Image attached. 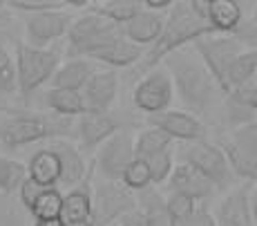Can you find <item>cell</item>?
<instances>
[{"label":"cell","mask_w":257,"mask_h":226,"mask_svg":"<svg viewBox=\"0 0 257 226\" xmlns=\"http://www.w3.org/2000/svg\"><path fill=\"white\" fill-rule=\"evenodd\" d=\"M137 206L146 213L150 226H177V222L170 217L166 208V199H161V195L152 188H146L141 193V197L137 199Z\"/></svg>","instance_id":"obj_28"},{"label":"cell","mask_w":257,"mask_h":226,"mask_svg":"<svg viewBox=\"0 0 257 226\" xmlns=\"http://www.w3.org/2000/svg\"><path fill=\"white\" fill-rule=\"evenodd\" d=\"M241 23V5L235 0H208V25L212 32H233Z\"/></svg>","instance_id":"obj_24"},{"label":"cell","mask_w":257,"mask_h":226,"mask_svg":"<svg viewBox=\"0 0 257 226\" xmlns=\"http://www.w3.org/2000/svg\"><path fill=\"white\" fill-rule=\"evenodd\" d=\"M141 5H143V9H148V12H155V14H159V12H164V9H172V0H141Z\"/></svg>","instance_id":"obj_44"},{"label":"cell","mask_w":257,"mask_h":226,"mask_svg":"<svg viewBox=\"0 0 257 226\" xmlns=\"http://www.w3.org/2000/svg\"><path fill=\"white\" fill-rule=\"evenodd\" d=\"M184 161L190 164L192 168H197L206 179L210 181L215 188H226L233 179V170L228 166V159L221 152V148L217 144H210V141H192L188 144L184 150Z\"/></svg>","instance_id":"obj_7"},{"label":"cell","mask_w":257,"mask_h":226,"mask_svg":"<svg viewBox=\"0 0 257 226\" xmlns=\"http://www.w3.org/2000/svg\"><path fill=\"white\" fill-rule=\"evenodd\" d=\"M170 188H172V193L188 195V197H192L195 201L206 199L215 193V186H212L197 168H192L190 164H186V161H181L179 166H175V170H172V175H170Z\"/></svg>","instance_id":"obj_18"},{"label":"cell","mask_w":257,"mask_h":226,"mask_svg":"<svg viewBox=\"0 0 257 226\" xmlns=\"http://www.w3.org/2000/svg\"><path fill=\"white\" fill-rule=\"evenodd\" d=\"M230 141H233L241 152H246V155H250V157H257V119L250 121V124L235 128Z\"/></svg>","instance_id":"obj_35"},{"label":"cell","mask_w":257,"mask_h":226,"mask_svg":"<svg viewBox=\"0 0 257 226\" xmlns=\"http://www.w3.org/2000/svg\"><path fill=\"white\" fill-rule=\"evenodd\" d=\"M27 177V166L23 161L0 157V195L3 197H12L14 193H18Z\"/></svg>","instance_id":"obj_27"},{"label":"cell","mask_w":257,"mask_h":226,"mask_svg":"<svg viewBox=\"0 0 257 226\" xmlns=\"http://www.w3.org/2000/svg\"><path fill=\"white\" fill-rule=\"evenodd\" d=\"M170 144H172V139L166 135V132L157 130V128H150V130L141 132V135L135 139V159L148 161L150 157L168 150Z\"/></svg>","instance_id":"obj_29"},{"label":"cell","mask_w":257,"mask_h":226,"mask_svg":"<svg viewBox=\"0 0 257 226\" xmlns=\"http://www.w3.org/2000/svg\"><path fill=\"white\" fill-rule=\"evenodd\" d=\"M121 226H150V222H148L146 213L137 206L135 210H130V213H125L121 217Z\"/></svg>","instance_id":"obj_42"},{"label":"cell","mask_w":257,"mask_h":226,"mask_svg":"<svg viewBox=\"0 0 257 226\" xmlns=\"http://www.w3.org/2000/svg\"><path fill=\"white\" fill-rule=\"evenodd\" d=\"M118 90V76L116 72H94V76L83 87V101H85V112H96L105 115L107 107L112 105Z\"/></svg>","instance_id":"obj_14"},{"label":"cell","mask_w":257,"mask_h":226,"mask_svg":"<svg viewBox=\"0 0 257 226\" xmlns=\"http://www.w3.org/2000/svg\"><path fill=\"white\" fill-rule=\"evenodd\" d=\"M9 197L0 195V226H16V213L12 206H7Z\"/></svg>","instance_id":"obj_43"},{"label":"cell","mask_w":257,"mask_h":226,"mask_svg":"<svg viewBox=\"0 0 257 226\" xmlns=\"http://www.w3.org/2000/svg\"><path fill=\"white\" fill-rule=\"evenodd\" d=\"M148 168H150V177H152V184H164L166 179H170L172 175V166H175V157H172V150L168 148L159 155L150 157L146 161Z\"/></svg>","instance_id":"obj_34"},{"label":"cell","mask_w":257,"mask_h":226,"mask_svg":"<svg viewBox=\"0 0 257 226\" xmlns=\"http://www.w3.org/2000/svg\"><path fill=\"white\" fill-rule=\"evenodd\" d=\"M27 175L34 184L43 186V188H56L61 184V161H58L56 152L52 148L36 150L29 159Z\"/></svg>","instance_id":"obj_19"},{"label":"cell","mask_w":257,"mask_h":226,"mask_svg":"<svg viewBox=\"0 0 257 226\" xmlns=\"http://www.w3.org/2000/svg\"><path fill=\"white\" fill-rule=\"evenodd\" d=\"M43 190H45V188H43V186L34 184V181L27 177V181H25V184L21 186V190H18V195H21V201H23V206H25V208H27V210L32 208V204H34V201H36V197L43 193Z\"/></svg>","instance_id":"obj_39"},{"label":"cell","mask_w":257,"mask_h":226,"mask_svg":"<svg viewBox=\"0 0 257 226\" xmlns=\"http://www.w3.org/2000/svg\"><path fill=\"white\" fill-rule=\"evenodd\" d=\"M58 70V52L54 50H38L27 43H21L16 50V78L18 92L27 99L34 90L43 83L52 81Z\"/></svg>","instance_id":"obj_5"},{"label":"cell","mask_w":257,"mask_h":226,"mask_svg":"<svg viewBox=\"0 0 257 226\" xmlns=\"http://www.w3.org/2000/svg\"><path fill=\"white\" fill-rule=\"evenodd\" d=\"M94 72L96 70H94V63L90 58H70L67 63L58 65L56 74L52 76V87L81 92L94 76Z\"/></svg>","instance_id":"obj_21"},{"label":"cell","mask_w":257,"mask_h":226,"mask_svg":"<svg viewBox=\"0 0 257 226\" xmlns=\"http://www.w3.org/2000/svg\"><path fill=\"white\" fill-rule=\"evenodd\" d=\"M49 148L56 152L58 161H61V186L76 188L78 184L85 181V161L76 146L67 139H56L49 144Z\"/></svg>","instance_id":"obj_17"},{"label":"cell","mask_w":257,"mask_h":226,"mask_svg":"<svg viewBox=\"0 0 257 226\" xmlns=\"http://www.w3.org/2000/svg\"><path fill=\"white\" fill-rule=\"evenodd\" d=\"M12 9L25 14H45V12H56V9H70V3H63V0H14L9 3Z\"/></svg>","instance_id":"obj_38"},{"label":"cell","mask_w":257,"mask_h":226,"mask_svg":"<svg viewBox=\"0 0 257 226\" xmlns=\"http://www.w3.org/2000/svg\"><path fill=\"white\" fill-rule=\"evenodd\" d=\"M72 14L70 9H56V12H45V14H32L25 21V29H27V45L43 50L45 45L54 43L67 34L72 25Z\"/></svg>","instance_id":"obj_11"},{"label":"cell","mask_w":257,"mask_h":226,"mask_svg":"<svg viewBox=\"0 0 257 226\" xmlns=\"http://www.w3.org/2000/svg\"><path fill=\"white\" fill-rule=\"evenodd\" d=\"M150 184H152L150 168H148V164L141 159H135L125 168V173H123V186L130 190H146Z\"/></svg>","instance_id":"obj_32"},{"label":"cell","mask_w":257,"mask_h":226,"mask_svg":"<svg viewBox=\"0 0 257 226\" xmlns=\"http://www.w3.org/2000/svg\"><path fill=\"white\" fill-rule=\"evenodd\" d=\"M195 50L199 54L201 63L206 65V70L212 74V78L217 81L219 90L228 96V85H226V72L228 65L233 63V58L241 52V45L237 38L230 36H201L195 41Z\"/></svg>","instance_id":"obj_8"},{"label":"cell","mask_w":257,"mask_h":226,"mask_svg":"<svg viewBox=\"0 0 257 226\" xmlns=\"http://www.w3.org/2000/svg\"><path fill=\"white\" fill-rule=\"evenodd\" d=\"M123 36V27L98 14H83L74 18L67 29V54L72 58H90L96 50Z\"/></svg>","instance_id":"obj_4"},{"label":"cell","mask_w":257,"mask_h":226,"mask_svg":"<svg viewBox=\"0 0 257 226\" xmlns=\"http://www.w3.org/2000/svg\"><path fill=\"white\" fill-rule=\"evenodd\" d=\"M137 208V197L130 188L121 186L118 181H98L92 188V215L94 226H110L121 219L125 213Z\"/></svg>","instance_id":"obj_6"},{"label":"cell","mask_w":257,"mask_h":226,"mask_svg":"<svg viewBox=\"0 0 257 226\" xmlns=\"http://www.w3.org/2000/svg\"><path fill=\"white\" fill-rule=\"evenodd\" d=\"M58 222L63 226H94L90 177H85L83 184H78L76 188H70V193L63 195Z\"/></svg>","instance_id":"obj_13"},{"label":"cell","mask_w":257,"mask_h":226,"mask_svg":"<svg viewBox=\"0 0 257 226\" xmlns=\"http://www.w3.org/2000/svg\"><path fill=\"white\" fill-rule=\"evenodd\" d=\"M221 152L228 159V166L235 175L244 177L248 181H257V157H250L246 152H241L233 141H221Z\"/></svg>","instance_id":"obj_30"},{"label":"cell","mask_w":257,"mask_h":226,"mask_svg":"<svg viewBox=\"0 0 257 226\" xmlns=\"http://www.w3.org/2000/svg\"><path fill=\"white\" fill-rule=\"evenodd\" d=\"M172 101V78L164 70H152L135 87V105L148 117L166 112Z\"/></svg>","instance_id":"obj_10"},{"label":"cell","mask_w":257,"mask_h":226,"mask_svg":"<svg viewBox=\"0 0 257 226\" xmlns=\"http://www.w3.org/2000/svg\"><path fill=\"white\" fill-rule=\"evenodd\" d=\"M164 16L155 12H148L141 7V12L137 14L132 21H127L123 25V34L127 41H132L135 45H152L159 38L161 29H164Z\"/></svg>","instance_id":"obj_20"},{"label":"cell","mask_w":257,"mask_h":226,"mask_svg":"<svg viewBox=\"0 0 257 226\" xmlns=\"http://www.w3.org/2000/svg\"><path fill=\"white\" fill-rule=\"evenodd\" d=\"M212 34L208 25V0H181L170 9V16L164 23L159 38L152 43L148 54L141 58V72H152L166 56L172 52H179L188 43H195L197 38Z\"/></svg>","instance_id":"obj_1"},{"label":"cell","mask_w":257,"mask_h":226,"mask_svg":"<svg viewBox=\"0 0 257 226\" xmlns=\"http://www.w3.org/2000/svg\"><path fill=\"white\" fill-rule=\"evenodd\" d=\"M164 61L170 67V74L175 78L177 92H179L181 101L197 115H208L212 107L219 103V96L224 92L219 90L217 81L206 70L201 58L192 56L186 52H172Z\"/></svg>","instance_id":"obj_2"},{"label":"cell","mask_w":257,"mask_h":226,"mask_svg":"<svg viewBox=\"0 0 257 226\" xmlns=\"http://www.w3.org/2000/svg\"><path fill=\"white\" fill-rule=\"evenodd\" d=\"M148 121L152 124V128L166 132L170 139H184L188 144L192 141H201L206 135V128L197 117L186 115V112H159V115L148 117Z\"/></svg>","instance_id":"obj_12"},{"label":"cell","mask_w":257,"mask_h":226,"mask_svg":"<svg viewBox=\"0 0 257 226\" xmlns=\"http://www.w3.org/2000/svg\"><path fill=\"white\" fill-rule=\"evenodd\" d=\"M233 96H235V99H239L244 105H248L250 110L257 115V83H253V85H246V87H241V90L233 92Z\"/></svg>","instance_id":"obj_41"},{"label":"cell","mask_w":257,"mask_h":226,"mask_svg":"<svg viewBox=\"0 0 257 226\" xmlns=\"http://www.w3.org/2000/svg\"><path fill=\"white\" fill-rule=\"evenodd\" d=\"M45 105L49 110L56 112V117H81L85 115V101H83L81 92H74V90H58V87H49L43 96Z\"/></svg>","instance_id":"obj_23"},{"label":"cell","mask_w":257,"mask_h":226,"mask_svg":"<svg viewBox=\"0 0 257 226\" xmlns=\"http://www.w3.org/2000/svg\"><path fill=\"white\" fill-rule=\"evenodd\" d=\"M63 206V195L58 188H45L32 204L29 213L36 217V222H45V219H58Z\"/></svg>","instance_id":"obj_31"},{"label":"cell","mask_w":257,"mask_h":226,"mask_svg":"<svg viewBox=\"0 0 257 226\" xmlns=\"http://www.w3.org/2000/svg\"><path fill=\"white\" fill-rule=\"evenodd\" d=\"M72 135V121L52 115H14L0 124V146L7 150L23 148L43 139H61Z\"/></svg>","instance_id":"obj_3"},{"label":"cell","mask_w":257,"mask_h":226,"mask_svg":"<svg viewBox=\"0 0 257 226\" xmlns=\"http://www.w3.org/2000/svg\"><path fill=\"white\" fill-rule=\"evenodd\" d=\"M18 90L16 61L0 45V94H14Z\"/></svg>","instance_id":"obj_33"},{"label":"cell","mask_w":257,"mask_h":226,"mask_svg":"<svg viewBox=\"0 0 257 226\" xmlns=\"http://www.w3.org/2000/svg\"><path fill=\"white\" fill-rule=\"evenodd\" d=\"M121 130L118 121L114 117L105 115H96V112H85L78 119V139H81V146L85 150H92L96 146H103L110 137H114L116 132Z\"/></svg>","instance_id":"obj_15"},{"label":"cell","mask_w":257,"mask_h":226,"mask_svg":"<svg viewBox=\"0 0 257 226\" xmlns=\"http://www.w3.org/2000/svg\"><path fill=\"white\" fill-rule=\"evenodd\" d=\"M217 226H257L250 213V190L235 188L217 208Z\"/></svg>","instance_id":"obj_16"},{"label":"cell","mask_w":257,"mask_h":226,"mask_svg":"<svg viewBox=\"0 0 257 226\" xmlns=\"http://www.w3.org/2000/svg\"><path fill=\"white\" fill-rule=\"evenodd\" d=\"M257 72V50L248 52H239L233 58V63L228 65L226 72V85H228V94L241 90V87L250 85V78Z\"/></svg>","instance_id":"obj_25"},{"label":"cell","mask_w":257,"mask_h":226,"mask_svg":"<svg viewBox=\"0 0 257 226\" xmlns=\"http://www.w3.org/2000/svg\"><path fill=\"white\" fill-rule=\"evenodd\" d=\"M226 121H228L230 126H244V124H250V121L257 119V115L253 110H250L248 105H244L239 99H235L233 94H228V99H226Z\"/></svg>","instance_id":"obj_37"},{"label":"cell","mask_w":257,"mask_h":226,"mask_svg":"<svg viewBox=\"0 0 257 226\" xmlns=\"http://www.w3.org/2000/svg\"><path fill=\"white\" fill-rule=\"evenodd\" d=\"M94 14L107 18V21L116 23V25H125L127 21L141 12V0H103V3H90Z\"/></svg>","instance_id":"obj_26"},{"label":"cell","mask_w":257,"mask_h":226,"mask_svg":"<svg viewBox=\"0 0 257 226\" xmlns=\"http://www.w3.org/2000/svg\"><path fill=\"white\" fill-rule=\"evenodd\" d=\"M250 213H253V219L257 224V188L250 193Z\"/></svg>","instance_id":"obj_45"},{"label":"cell","mask_w":257,"mask_h":226,"mask_svg":"<svg viewBox=\"0 0 257 226\" xmlns=\"http://www.w3.org/2000/svg\"><path fill=\"white\" fill-rule=\"evenodd\" d=\"M34 226H63L58 219H45V222H36Z\"/></svg>","instance_id":"obj_46"},{"label":"cell","mask_w":257,"mask_h":226,"mask_svg":"<svg viewBox=\"0 0 257 226\" xmlns=\"http://www.w3.org/2000/svg\"><path fill=\"white\" fill-rule=\"evenodd\" d=\"M179 226H217V222H215V217H212L208 210L197 208L195 213H192L190 217H186Z\"/></svg>","instance_id":"obj_40"},{"label":"cell","mask_w":257,"mask_h":226,"mask_svg":"<svg viewBox=\"0 0 257 226\" xmlns=\"http://www.w3.org/2000/svg\"><path fill=\"white\" fill-rule=\"evenodd\" d=\"M3 7H5V3H0V9H3Z\"/></svg>","instance_id":"obj_48"},{"label":"cell","mask_w":257,"mask_h":226,"mask_svg":"<svg viewBox=\"0 0 257 226\" xmlns=\"http://www.w3.org/2000/svg\"><path fill=\"white\" fill-rule=\"evenodd\" d=\"M5 110H7V105H5V101L0 99V112H5Z\"/></svg>","instance_id":"obj_47"},{"label":"cell","mask_w":257,"mask_h":226,"mask_svg":"<svg viewBox=\"0 0 257 226\" xmlns=\"http://www.w3.org/2000/svg\"><path fill=\"white\" fill-rule=\"evenodd\" d=\"M141 58H143V50L139 45L127 41L125 36H118L112 43L103 45L101 50L94 52L90 56V61H101L112 67H130L135 63H141Z\"/></svg>","instance_id":"obj_22"},{"label":"cell","mask_w":257,"mask_h":226,"mask_svg":"<svg viewBox=\"0 0 257 226\" xmlns=\"http://www.w3.org/2000/svg\"><path fill=\"white\" fill-rule=\"evenodd\" d=\"M166 208H168V213H170V217L177 222V226H179L186 217H190V215L195 213L197 206H195V199L188 197V195L172 193L170 197L166 199Z\"/></svg>","instance_id":"obj_36"},{"label":"cell","mask_w":257,"mask_h":226,"mask_svg":"<svg viewBox=\"0 0 257 226\" xmlns=\"http://www.w3.org/2000/svg\"><path fill=\"white\" fill-rule=\"evenodd\" d=\"M132 161H135V137L127 130H118L98 150L96 170L105 181H121Z\"/></svg>","instance_id":"obj_9"}]
</instances>
